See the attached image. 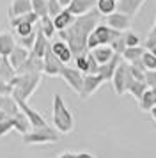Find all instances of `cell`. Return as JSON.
<instances>
[{
  "label": "cell",
  "mask_w": 156,
  "mask_h": 158,
  "mask_svg": "<svg viewBox=\"0 0 156 158\" xmlns=\"http://www.w3.org/2000/svg\"><path fill=\"white\" fill-rule=\"evenodd\" d=\"M99 20H101V15L96 9H92L87 15L76 16V20L73 22L71 27L59 32V39L68 43V46L73 52V57L84 55V53L89 52L87 50V39H89L92 30L99 25Z\"/></svg>",
  "instance_id": "obj_1"
},
{
  "label": "cell",
  "mask_w": 156,
  "mask_h": 158,
  "mask_svg": "<svg viewBox=\"0 0 156 158\" xmlns=\"http://www.w3.org/2000/svg\"><path fill=\"white\" fill-rule=\"evenodd\" d=\"M51 119H53V128L68 135L75 128V117L71 114V110L68 108V105L64 103L60 94H53V101H51Z\"/></svg>",
  "instance_id": "obj_2"
},
{
  "label": "cell",
  "mask_w": 156,
  "mask_h": 158,
  "mask_svg": "<svg viewBox=\"0 0 156 158\" xmlns=\"http://www.w3.org/2000/svg\"><path fill=\"white\" fill-rule=\"evenodd\" d=\"M41 84V75L37 73H25V75H18L11 80V85H13V96L16 101H27L34 91L39 87Z\"/></svg>",
  "instance_id": "obj_3"
},
{
  "label": "cell",
  "mask_w": 156,
  "mask_h": 158,
  "mask_svg": "<svg viewBox=\"0 0 156 158\" xmlns=\"http://www.w3.org/2000/svg\"><path fill=\"white\" fill-rule=\"evenodd\" d=\"M121 34L122 32H117V30L110 29L108 25H98L91 32L89 39H87V50L91 52L94 48H98V46H110Z\"/></svg>",
  "instance_id": "obj_4"
},
{
  "label": "cell",
  "mask_w": 156,
  "mask_h": 158,
  "mask_svg": "<svg viewBox=\"0 0 156 158\" xmlns=\"http://www.w3.org/2000/svg\"><path fill=\"white\" fill-rule=\"evenodd\" d=\"M59 131L53 126H46V128L39 130H30L28 133L23 135V144L25 146H35V144H53L59 140Z\"/></svg>",
  "instance_id": "obj_5"
},
{
  "label": "cell",
  "mask_w": 156,
  "mask_h": 158,
  "mask_svg": "<svg viewBox=\"0 0 156 158\" xmlns=\"http://www.w3.org/2000/svg\"><path fill=\"white\" fill-rule=\"evenodd\" d=\"M133 77L129 73V68H128V62L121 60V64L117 66V69L113 73V78H112V84H113V91L117 96H122V94L128 93V87L129 84L133 82Z\"/></svg>",
  "instance_id": "obj_6"
},
{
  "label": "cell",
  "mask_w": 156,
  "mask_h": 158,
  "mask_svg": "<svg viewBox=\"0 0 156 158\" xmlns=\"http://www.w3.org/2000/svg\"><path fill=\"white\" fill-rule=\"evenodd\" d=\"M84 73L76 69V68H71V66H64L62 73H60V78H64V82L80 96L82 93V87H84Z\"/></svg>",
  "instance_id": "obj_7"
},
{
  "label": "cell",
  "mask_w": 156,
  "mask_h": 158,
  "mask_svg": "<svg viewBox=\"0 0 156 158\" xmlns=\"http://www.w3.org/2000/svg\"><path fill=\"white\" fill-rule=\"evenodd\" d=\"M16 103H18L20 110L25 114V117L28 119V123H30V128L39 130V128H46V126H50L48 123H46V119H44V117L37 112V110H34V108L30 107L27 101H16Z\"/></svg>",
  "instance_id": "obj_8"
},
{
  "label": "cell",
  "mask_w": 156,
  "mask_h": 158,
  "mask_svg": "<svg viewBox=\"0 0 156 158\" xmlns=\"http://www.w3.org/2000/svg\"><path fill=\"white\" fill-rule=\"evenodd\" d=\"M64 66L66 64H62V62L51 53V43H50V48L46 50L44 57H43V73L48 75V77H60Z\"/></svg>",
  "instance_id": "obj_9"
},
{
  "label": "cell",
  "mask_w": 156,
  "mask_h": 158,
  "mask_svg": "<svg viewBox=\"0 0 156 158\" xmlns=\"http://www.w3.org/2000/svg\"><path fill=\"white\" fill-rule=\"evenodd\" d=\"M131 20H133V18H129V16L122 15L119 11H115V13L106 16V25H108L110 29L117 30V32H126V30L129 29V25H131Z\"/></svg>",
  "instance_id": "obj_10"
},
{
  "label": "cell",
  "mask_w": 156,
  "mask_h": 158,
  "mask_svg": "<svg viewBox=\"0 0 156 158\" xmlns=\"http://www.w3.org/2000/svg\"><path fill=\"white\" fill-rule=\"evenodd\" d=\"M103 85V78L99 75H85L84 77V87H82V93H80V98L87 100L89 96L98 91L99 87Z\"/></svg>",
  "instance_id": "obj_11"
},
{
  "label": "cell",
  "mask_w": 156,
  "mask_h": 158,
  "mask_svg": "<svg viewBox=\"0 0 156 158\" xmlns=\"http://www.w3.org/2000/svg\"><path fill=\"white\" fill-rule=\"evenodd\" d=\"M51 53L55 55L62 64H69L71 59H73V52H71V48L68 46V43L66 41H62V39H59V41H51Z\"/></svg>",
  "instance_id": "obj_12"
},
{
  "label": "cell",
  "mask_w": 156,
  "mask_h": 158,
  "mask_svg": "<svg viewBox=\"0 0 156 158\" xmlns=\"http://www.w3.org/2000/svg\"><path fill=\"white\" fill-rule=\"evenodd\" d=\"M96 4H98V0H71L68 11L73 13L75 16H82L91 13L92 9L96 7Z\"/></svg>",
  "instance_id": "obj_13"
},
{
  "label": "cell",
  "mask_w": 156,
  "mask_h": 158,
  "mask_svg": "<svg viewBox=\"0 0 156 158\" xmlns=\"http://www.w3.org/2000/svg\"><path fill=\"white\" fill-rule=\"evenodd\" d=\"M121 60H122V57L115 53V55L112 57V60H108L106 64H101V66H99L98 75L103 78V82H112L113 73H115V69H117V66L121 64Z\"/></svg>",
  "instance_id": "obj_14"
},
{
  "label": "cell",
  "mask_w": 156,
  "mask_h": 158,
  "mask_svg": "<svg viewBox=\"0 0 156 158\" xmlns=\"http://www.w3.org/2000/svg\"><path fill=\"white\" fill-rule=\"evenodd\" d=\"M18 75H25V73H37V75H41L43 73V59L35 57V55H28V59L21 64V68L16 69Z\"/></svg>",
  "instance_id": "obj_15"
},
{
  "label": "cell",
  "mask_w": 156,
  "mask_h": 158,
  "mask_svg": "<svg viewBox=\"0 0 156 158\" xmlns=\"http://www.w3.org/2000/svg\"><path fill=\"white\" fill-rule=\"evenodd\" d=\"M144 2L146 0H117V11L122 13V15L129 16V18H133L140 11Z\"/></svg>",
  "instance_id": "obj_16"
},
{
  "label": "cell",
  "mask_w": 156,
  "mask_h": 158,
  "mask_svg": "<svg viewBox=\"0 0 156 158\" xmlns=\"http://www.w3.org/2000/svg\"><path fill=\"white\" fill-rule=\"evenodd\" d=\"M50 39H46L44 37V34H43L41 30L37 29V25H35V43H34V48L30 50V53L32 55H35V57L43 59L44 57V53H46V50L50 48Z\"/></svg>",
  "instance_id": "obj_17"
},
{
  "label": "cell",
  "mask_w": 156,
  "mask_h": 158,
  "mask_svg": "<svg viewBox=\"0 0 156 158\" xmlns=\"http://www.w3.org/2000/svg\"><path fill=\"white\" fill-rule=\"evenodd\" d=\"M75 20H76V16L73 15V13H69L68 9H62V13H59V15L53 18L55 30H57V32H62V30H66L68 27H71Z\"/></svg>",
  "instance_id": "obj_18"
},
{
  "label": "cell",
  "mask_w": 156,
  "mask_h": 158,
  "mask_svg": "<svg viewBox=\"0 0 156 158\" xmlns=\"http://www.w3.org/2000/svg\"><path fill=\"white\" fill-rule=\"evenodd\" d=\"M27 13H32V0H13L9 7V18L23 16Z\"/></svg>",
  "instance_id": "obj_19"
},
{
  "label": "cell",
  "mask_w": 156,
  "mask_h": 158,
  "mask_svg": "<svg viewBox=\"0 0 156 158\" xmlns=\"http://www.w3.org/2000/svg\"><path fill=\"white\" fill-rule=\"evenodd\" d=\"M138 107L144 112H151L156 107V87H147L146 89L144 96L138 100Z\"/></svg>",
  "instance_id": "obj_20"
},
{
  "label": "cell",
  "mask_w": 156,
  "mask_h": 158,
  "mask_svg": "<svg viewBox=\"0 0 156 158\" xmlns=\"http://www.w3.org/2000/svg\"><path fill=\"white\" fill-rule=\"evenodd\" d=\"M28 55H30V52L16 44V48L11 52V55H9L7 59H9V62H11V66H13L14 69H18V68H21V64L28 59Z\"/></svg>",
  "instance_id": "obj_21"
},
{
  "label": "cell",
  "mask_w": 156,
  "mask_h": 158,
  "mask_svg": "<svg viewBox=\"0 0 156 158\" xmlns=\"http://www.w3.org/2000/svg\"><path fill=\"white\" fill-rule=\"evenodd\" d=\"M14 48H16V41H14L13 34L2 32V34H0V55H2V57H9Z\"/></svg>",
  "instance_id": "obj_22"
},
{
  "label": "cell",
  "mask_w": 156,
  "mask_h": 158,
  "mask_svg": "<svg viewBox=\"0 0 156 158\" xmlns=\"http://www.w3.org/2000/svg\"><path fill=\"white\" fill-rule=\"evenodd\" d=\"M92 57L98 60V64H106L108 60H112V57L115 55L113 53V50L110 48V46H98V48H94V50H91Z\"/></svg>",
  "instance_id": "obj_23"
},
{
  "label": "cell",
  "mask_w": 156,
  "mask_h": 158,
  "mask_svg": "<svg viewBox=\"0 0 156 158\" xmlns=\"http://www.w3.org/2000/svg\"><path fill=\"white\" fill-rule=\"evenodd\" d=\"M37 29L44 34L46 39H51L53 34L57 32L55 25H53V18H50V16H43V18H39V22H37Z\"/></svg>",
  "instance_id": "obj_24"
},
{
  "label": "cell",
  "mask_w": 156,
  "mask_h": 158,
  "mask_svg": "<svg viewBox=\"0 0 156 158\" xmlns=\"http://www.w3.org/2000/svg\"><path fill=\"white\" fill-rule=\"evenodd\" d=\"M16 77V69H14L9 59L2 57L0 55V80H6V82H11V80Z\"/></svg>",
  "instance_id": "obj_25"
},
{
  "label": "cell",
  "mask_w": 156,
  "mask_h": 158,
  "mask_svg": "<svg viewBox=\"0 0 156 158\" xmlns=\"http://www.w3.org/2000/svg\"><path fill=\"white\" fill-rule=\"evenodd\" d=\"M96 11L101 16H108L117 11V0H98L96 4Z\"/></svg>",
  "instance_id": "obj_26"
},
{
  "label": "cell",
  "mask_w": 156,
  "mask_h": 158,
  "mask_svg": "<svg viewBox=\"0 0 156 158\" xmlns=\"http://www.w3.org/2000/svg\"><path fill=\"white\" fill-rule=\"evenodd\" d=\"M13 119H14V130H16V131H20L21 137L30 131V123H28V119L25 117V114H23L21 110L16 115H13Z\"/></svg>",
  "instance_id": "obj_27"
},
{
  "label": "cell",
  "mask_w": 156,
  "mask_h": 158,
  "mask_svg": "<svg viewBox=\"0 0 156 158\" xmlns=\"http://www.w3.org/2000/svg\"><path fill=\"white\" fill-rule=\"evenodd\" d=\"M146 89H147V85H146V82H142V80H133L131 84H129V87H128V93L133 96L135 100L138 101L144 96V93H146Z\"/></svg>",
  "instance_id": "obj_28"
},
{
  "label": "cell",
  "mask_w": 156,
  "mask_h": 158,
  "mask_svg": "<svg viewBox=\"0 0 156 158\" xmlns=\"http://www.w3.org/2000/svg\"><path fill=\"white\" fill-rule=\"evenodd\" d=\"M142 53H144V48H142V46H133V48H126L121 57H122L124 62L131 64V62H135V60L142 59Z\"/></svg>",
  "instance_id": "obj_29"
},
{
  "label": "cell",
  "mask_w": 156,
  "mask_h": 158,
  "mask_svg": "<svg viewBox=\"0 0 156 158\" xmlns=\"http://www.w3.org/2000/svg\"><path fill=\"white\" fill-rule=\"evenodd\" d=\"M32 13L43 18L48 16V0H32Z\"/></svg>",
  "instance_id": "obj_30"
},
{
  "label": "cell",
  "mask_w": 156,
  "mask_h": 158,
  "mask_svg": "<svg viewBox=\"0 0 156 158\" xmlns=\"http://www.w3.org/2000/svg\"><path fill=\"white\" fill-rule=\"evenodd\" d=\"M142 64H144L146 71L156 69V55H153L149 50H144V53H142Z\"/></svg>",
  "instance_id": "obj_31"
},
{
  "label": "cell",
  "mask_w": 156,
  "mask_h": 158,
  "mask_svg": "<svg viewBox=\"0 0 156 158\" xmlns=\"http://www.w3.org/2000/svg\"><path fill=\"white\" fill-rule=\"evenodd\" d=\"M14 32H16V36H18V37L30 36V34H34V32H35V25H30V23H21V25H18V27L14 29Z\"/></svg>",
  "instance_id": "obj_32"
},
{
  "label": "cell",
  "mask_w": 156,
  "mask_h": 158,
  "mask_svg": "<svg viewBox=\"0 0 156 158\" xmlns=\"http://www.w3.org/2000/svg\"><path fill=\"white\" fill-rule=\"evenodd\" d=\"M34 43H35V32H34V34H30V36L18 37V41H16L18 46H21V48H25V50H28V52L34 48Z\"/></svg>",
  "instance_id": "obj_33"
},
{
  "label": "cell",
  "mask_w": 156,
  "mask_h": 158,
  "mask_svg": "<svg viewBox=\"0 0 156 158\" xmlns=\"http://www.w3.org/2000/svg\"><path fill=\"white\" fill-rule=\"evenodd\" d=\"M110 48L113 50V53H117V55H122L124 53V50H126V41H124V34H121L115 41H113L112 44H110Z\"/></svg>",
  "instance_id": "obj_34"
},
{
  "label": "cell",
  "mask_w": 156,
  "mask_h": 158,
  "mask_svg": "<svg viewBox=\"0 0 156 158\" xmlns=\"http://www.w3.org/2000/svg\"><path fill=\"white\" fill-rule=\"evenodd\" d=\"M75 64H76V69H80V71L84 73V75H87V73H89V62H87V53H84V55H78V57H75Z\"/></svg>",
  "instance_id": "obj_35"
},
{
  "label": "cell",
  "mask_w": 156,
  "mask_h": 158,
  "mask_svg": "<svg viewBox=\"0 0 156 158\" xmlns=\"http://www.w3.org/2000/svg\"><path fill=\"white\" fill-rule=\"evenodd\" d=\"M62 6L59 4V0H48V16L50 18H55L59 13H62Z\"/></svg>",
  "instance_id": "obj_36"
},
{
  "label": "cell",
  "mask_w": 156,
  "mask_h": 158,
  "mask_svg": "<svg viewBox=\"0 0 156 158\" xmlns=\"http://www.w3.org/2000/svg\"><path fill=\"white\" fill-rule=\"evenodd\" d=\"M11 130H14V119L13 117H6L4 121L0 123V137L7 135Z\"/></svg>",
  "instance_id": "obj_37"
},
{
  "label": "cell",
  "mask_w": 156,
  "mask_h": 158,
  "mask_svg": "<svg viewBox=\"0 0 156 158\" xmlns=\"http://www.w3.org/2000/svg\"><path fill=\"white\" fill-rule=\"evenodd\" d=\"M124 41H126V46H128V48L140 46V37L137 36L135 32H126V34H124Z\"/></svg>",
  "instance_id": "obj_38"
},
{
  "label": "cell",
  "mask_w": 156,
  "mask_h": 158,
  "mask_svg": "<svg viewBox=\"0 0 156 158\" xmlns=\"http://www.w3.org/2000/svg\"><path fill=\"white\" fill-rule=\"evenodd\" d=\"M87 62H89V73H87V75H98L99 64H98V60L92 57L91 52H87Z\"/></svg>",
  "instance_id": "obj_39"
},
{
  "label": "cell",
  "mask_w": 156,
  "mask_h": 158,
  "mask_svg": "<svg viewBox=\"0 0 156 158\" xmlns=\"http://www.w3.org/2000/svg\"><path fill=\"white\" fill-rule=\"evenodd\" d=\"M144 82H146V85L147 87H156V69H153V71H146V75H144Z\"/></svg>",
  "instance_id": "obj_40"
},
{
  "label": "cell",
  "mask_w": 156,
  "mask_h": 158,
  "mask_svg": "<svg viewBox=\"0 0 156 158\" xmlns=\"http://www.w3.org/2000/svg\"><path fill=\"white\" fill-rule=\"evenodd\" d=\"M11 94H13V85H11V82L0 80V96H11Z\"/></svg>",
  "instance_id": "obj_41"
},
{
  "label": "cell",
  "mask_w": 156,
  "mask_h": 158,
  "mask_svg": "<svg viewBox=\"0 0 156 158\" xmlns=\"http://www.w3.org/2000/svg\"><path fill=\"white\" fill-rule=\"evenodd\" d=\"M75 158H96V156L91 155V153H87V151H84V153H75Z\"/></svg>",
  "instance_id": "obj_42"
},
{
  "label": "cell",
  "mask_w": 156,
  "mask_h": 158,
  "mask_svg": "<svg viewBox=\"0 0 156 158\" xmlns=\"http://www.w3.org/2000/svg\"><path fill=\"white\" fill-rule=\"evenodd\" d=\"M59 4H60L64 9H68L69 7V4H71V0H59Z\"/></svg>",
  "instance_id": "obj_43"
},
{
  "label": "cell",
  "mask_w": 156,
  "mask_h": 158,
  "mask_svg": "<svg viewBox=\"0 0 156 158\" xmlns=\"http://www.w3.org/2000/svg\"><path fill=\"white\" fill-rule=\"evenodd\" d=\"M147 37H153V39H156V25L153 27V29H151V32L147 34Z\"/></svg>",
  "instance_id": "obj_44"
},
{
  "label": "cell",
  "mask_w": 156,
  "mask_h": 158,
  "mask_svg": "<svg viewBox=\"0 0 156 158\" xmlns=\"http://www.w3.org/2000/svg\"><path fill=\"white\" fill-rule=\"evenodd\" d=\"M59 158H75V153H62Z\"/></svg>",
  "instance_id": "obj_45"
},
{
  "label": "cell",
  "mask_w": 156,
  "mask_h": 158,
  "mask_svg": "<svg viewBox=\"0 0 156 158\" xmlns=\"http://www.w3.org/2000/svg\"><path fill=\"white\" fill-rule=\"evenodd\" d=\"M151 117H153V119H154V123H156V107L151 110Z\"/></svg>",
  "instance_id": "obj_46"
},
{
  "label": "cell",
  "mask_w": 156,
  "mask_h": 158,
  "mask_svg": "<svg viewBox=\"0 0 156 158\" xmlns=\"http://www.w3.org/2000/svg\"><path fill=\"white\" fill-rule=\"evenodd\" d=\"M6 117H7V115H6V114H4V112H2V110H0V123L4 121V119H6Z\"/></svg>",
  "instance_id": "obj_47"
},
{
  "label": "cell",
  "mask_w": 156,
  "mask_h": 158,
  "mask_svg": "<svg viewBox=\"0 0 156 158\" xmlns=\"http://www.w3.org/2000/svg\"><path fill=\"white\" fill-rule=\"evenodd\" d=\"M149 52H151L153 55H156V44H154V46H153V48H149Z\"/></svg>",
  "instance_id": "obj_48"
},
{
  "label": "cell",
  "mask_w": 156,
  "mask_h": 158,
  "mask_svg": "<svg viewBox=\"0 0 156 158\" xmlns=\"http://www.w3.org/2000/svg\"><path fill=\"white\" fill-rule=\"evenodd\" d=\"M154 25H156V20H154Z\"/></svg>",
  "instance_id": "obj_49"
}]
</instances>
